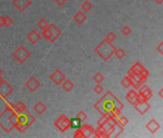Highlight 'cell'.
<instances>
[{"instance_id":"1","label":"cell","mask_w":163,"mask_h":138,"mask_svg":"<svg viewBox=\"0 0 163 138\" xmlns=\"http://www.w3.org/2000/svg\"><path fill=\"white\" fill-rule=\"evenodd\" d=\"M61 30H59L57 26L53 23H51L47 26V28H45L42 32V36H43L47 40L53 42L55 41L59 36H61Z\"/></svg>"},{"instance_id":"2","label":"cell","mask_w":163,"mask_h":138,"mask_svg":"<svg viewBox=\"0 0 163 138\" xmlns=\"http://www.w3.org/2000/svg\"><path fill=\"white\" fill-rule=\"evenodd\" d=\"M13 55H14V59L16 60V62H18L19 63H23L25 60L30 57L31 54H30L29 50L26 47L23 46V45H20L14 50Z\"/></svg>"},{"instance_id":"3","label":"cell","mask_w":163,"mask_h":138,"mask_svg":"<svg viewBox=\"0 0 163 138\" xmlns=\"http://www.w3.org/2000/svg\"><path fill=\"white\" fill-rule=\"evenodd\" d=\"M54 124L62 132H65L66 129L70 128V120L65 115H61L55 121Z\"/></svg>"},{"instance_id":"4","label":"cell","mask_w":163,"mask_h":138,"mask_svg":"<svg viewBox=\"0 0 163 138\" xmlns=\"http://www.w3.org/2000/svg\"><path fill=\"white\" fill-rule=\"evenodd\" d=\"M50 80L52 81L56 85H61L62 83L65 80V75L59 70V69H56V70L50 75Z\"/></svg>"},{"instance_id":"5","label":"cell","mask_w":163,"mask_h":138,"mask_svg":"<svg viewBox=\"0 0 163 138\" xmlns=\"http://www.w3.org/2000/svg\"><path fill=\"white\" fill-rule=\"evenodd\" d=\"M12 91H13L12 86L6 81L2 80L1 82H0V97L6 98L12 93Z\"/></svg>"},{"instance_id":"6","label":"cell","mask_w":163,"mask_h":138,"mask_svg":"<svg viewBox=\"0 0 163 138\" xmlns=\"http://www.w3.org/2000/svg\"><path fill=\"white\" fill-rule=\"evenodd\" d=\"M40 85V83L39 81H38L35 77H31L29 78V79L26 81V83H25V86L27 87V89L31 92L33 91H36Z\"/></svg>"},{"instance_id":"7","label":"cell","mask_w":163,"mask_h":138,"mask_svg":"<svg viewBox=\"0 0 163 138\" xmlns=\"http://www.w3.org/2000/svg\"><path fill=\"white\" fill-rule=\"evenodd\" d=\"M14 7H15L19 12H23L31 5L30 0H14L13 1Z\"/></svg>"},{"instance_id":"8","label":"cell","mask_w":163,"mask_h":138,"mask_svg":"<svg viewBox=\"0 0 163 138\" xmlns=\"http://www.w3.org/2000/svg\"><path fill=\"white\" fill-rule=\"evenodd\" d=\"M41 36L40 34L37 32V30H32L30 31L28 34H27V36H26V39L27 40L32 43V44H36V43H38L40 39Z\"/></svg>"},{"instance_id":"9","label":"cell","mask_w":163,"mask_h":138,"mask_svg":"<svg viewBox=\"0 0 163 138\" xmlns=\"http://www.w3.org/2000/svg\"><path fill=\"white\" fill-rule=\"evenodd\" d=\"M73 20L78 25H82L85 20H87V15H85V13H84L83 11L77 12L73 15Z\"/></svg>"},{"instance_id":"10","label":"cell","mask_w":163,"mask_h":138,"mask_svg":"<svg viewBox=\"0 0 163 138\" xmlns=\"http://www.w3.org/2000/svg\"><path fill=\"white\" fill-rule=\"evenodd\" d=\"M33 109L37 114H43L47 109V107L45 106V104L43 102H38L36 105L34 106Z\"/></svg>"},{"instance_id":"11","label":"cell","mask_w":163,"mask_h":138,"mask_svg":"<svg viewBox=\"0 0 163 138\" xmlns=\"http://www.w3.org/2000/svg\"><path fill=\"white\" fill-rule=\"evenodd\" d=\"M62 88L65 92H69V91H71L74 88V83L65 78V80L62 83Z\"/></svg>"},{"instance_id":"12","label":"cell","mask_w":163,"mask_h":138,"mask_svg":"<svg viewBox=\"0 0 163 138\" xmlns=\"http://www.w3.org/2000/svg\"><path fill=\"white\" fill-rule=\"evenodd\" d=\"M82 121L78 118V117H75V118H72L70 119V128H82Z\"/></svg>"},{"instance_id":"13","label":"cell","mask_w":163,"mask_h":138,"mask_svg":"<svg viewBox=\"0 0 163 138\" xmlns=\"http://www.w3.org/2000/svg\"><path fill=\"white\" fill-rule=\"evenodd\" d=\"M92 7H93V5L90 3L89 0H84L81 5V11H83L84 13H88V12H90Z\"/></svg>"},{"instance_id":"14","label":"cell","mask_w":163,"mask_h":138,"mask_svg":"<svg viewBox=\"0 0 163 138\" xmlns=\"http://www.w3.org/2000/svg\"><path fill=\"white\" fill-rule=\"evenodd\" d=\"M48 25H49V23L47 22V20H46L45 18L39 19V21H38V23H37L38 28H39V29H41V30H44L45 28H47Z\"/></svg>"},{"instance_id":"15","label":"cell","mask_w":163,"mask_h":138,"mask_svg":"<svg viewBox=\"0 0 163 138\" xmlns=\"http://www.w3.org/2000/svg\"><path fill=\"white\" fill-rule=\"evenodd\" d=\"M14 111H23L26 109V106L22 102H19L16 105H14Z\"/></svg>"},{"instance_id":"16","label":"cell","mask_w":163,"mask_h":138,"mask_svg":"<svg viewBox=\"0 0 163 138\" xmlns=\"http://www.w3.org/2000/svg\"><path fill=\"white\" fill-rule=\"evenodd\" d=\"M4 21H5V26H7V27H9V26H11L14 23L13 18L9 15H5L4 16Z\"/></svg>"},{"instance_id":"17","label":"cell","mask_w":163,"mask_h":138,"mask_svg":"<svg viewBox=\"0 0 163 138\" xmlns=\"http://www.w3.org/2000/svg\"><path fill=\"white\" fill-rule=\"evenodd\" d=\"M76 117H78V118L82 121V122H83V121H84V120H87V119H88V115H87V113H84V111H80L79 113H77Z\"/></svg>"},{"instance_id":"18","label":"cell","mask_w":163,"mask_h":138,"mask_svg":"<svg viewBox=\"0 0 163 138\" xmlns=\"http://www.w3.org/2000/svg\"><path fill=\"white\" fill-rule=\"evenodd\" d=\"M93 80L95 82H97V83H100L103 80H104V76H103L101 73H97L95 76L93 77Z\"/></svg>"},{"instance_id":"19","label":"cell","mask_w":163,"mask_h":138,"mask_svg":"<svg viewBox=\"0 0 163 138\" xmlns=\"http://www.w3.org/2000/svg\"><path fill=\"white\" fill-rule=\"evenodd\" d=\"M73 136H74V137H84V132H83V129L78 128V131L75 132V133H74Z\"/></svg>"},{"instance_id":"20","label":"cell","mask_w":163,"mask_h":138,"mask_svg":"<svg viewBox=\"0 0 163 138\" xmlns=\"http://www.w3.org/2000/svg\"><path fill=\"white\" fill-rule=\"evenodd\" d=\"M94 91H95L97 94H100V93H102V91H103V87L98 83V84L95 86V87H94Z\"/></svg>"},{"instance_id":"21","label":"cell","mask_w":163,"mask_h":138,"mask_svg":"<svg viewBox=\"0 0 163 138\" xmlns=\"http://www.w3.org/2000/svg\"><path fill=\"white\" fill-rule=\"evenodd\" d=\"M54 1L58 6H63L67 2V0H54Z\"/></svg>"},{"instance_id":"22","label":"cell","mask_w":163,"mask_h":138,"mask_svg":"<svg viewBox=\"0 0 163 138\" xmlns=\"http://www.w3.org/2000/svg\"><path fill=\"white\" fill-rule=\"evenodd\" d=\"M5 26V21H4V16H0V28H2Z\"/></svg>"},{"instance_id":"23","label":"cell","mask_w":163,"mask_h":138,"mask_svg":"<svg viewBox=\"0 0 163 138\" xmlns=\"http://www.w3.org/2000/svg\"><path fill=\"white\" fill-rule=\"evenodd\" d=\"M1 75H2V70L0 69V76H1Z\"/></svg>"}]
</instances>
